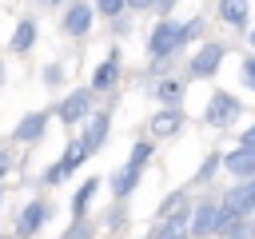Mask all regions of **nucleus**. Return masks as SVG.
<instances>
[{
    "label": "nucleus",
    "instance_id": "f257e3e1",
    "mask_svg": "<svg viewBox=\"0 0 255 239\" xmlns=\"http://www.w3.org/2000/svg\"><path fill=\"white\" fill-rule=\"evenodd\" d=\"M187 48L183 40V20H171V16H159L147 32V56L151 60H175L179 52Z\"/></svg>",
    "mask_w": 255,
    "mask_h": 239
},
{
    "label": "nucleus",
    "instance_id": "f03ea898",
    "mask_svg": "<svg viewBox=\"0 0 255 239\" xmlns=\"http://www.w3.org/2000/svg\"><path fill=\"white\" fill-rule=\"evenodd\" d=\"M92 112H96V92L92 88H72L52 104V120L64 123V127H80Z\"/></svg>",
    "mask_w": 255,
    "mask_h": 239
},
{
    "label": "nucleus",
    "instance_id": "7ed1b4c3",
    "mask_svg": "<svg viewBox=\"0 0 255 239\" xmlns=\"http://www.w3.org/2000/svg\"><path fill=\"white\" fill-rule=\"evenodd\" d=\"M56 215V207H52V199H44V195H32L20 211H16V219H12V235H20V239H36L44 227H48V219Z\"/></svg>",
    "mask_w": 255,
    "mask_h": 239
},
{
    "label": "nucleus",
    "instance_id": "20e7f679",
    "mask_svg": "<svg viewBox=\"0 0 255 239\" xmlns=\"http://www.w3.org/2000/svg\"><path fill=\"white\" fill-rule=\"evenodd\" d=\"M48 123H52V108H36V112H24L16 123H12V143H24V147H36L44 135H48Z\"/></svg>",
    "mask_w": 255,
    "mask_h": 239
},
{
    "label": "nucleus",
    "instance_id": "39448f33",
    "mask_svg": "<svg viewBox=\"0 0 255 239\" xmlns=\"http://www.w3.org/2000/svg\"><path fill=\"white\" fill-rule=\"evenodd\" d=\"M92 24H96L92 0H72L68 8H60V32H64L68 40H84V36L92 32Z\"/></svg>",
    "mask_w": 255,
    "mask_h": 239
},
{
    "label": "nucleus",
    "instance_id": "423d86ee",
    "mask_svg": "<svg viewBox=\"0 0 255 239\" xmlns=\"http://www.w3.org/2000/svg\"><path fill=\"white\" fill-rule=\"evenodd\" d=\"M243 116V104L231 96V92H211V100H207V108H203V123H211V127H231L235 120Z\"/></svg>",
    "mask_w": 255,
    "mask_h": 239
},
{
    "label": "nucleus",
    "instance_id": "0eeeda50",
    "mask_svg": "<svg viewBox=\"0 0 255 239\" xmlns=\"http://www.w3.org/2000/svg\"><path fill=\"white\" fill-rule=\"evenodd\" d=\"M108 135H112V104L100 108V112H92V116L80 123V143H84L88 155H96V151L108 143Z\"/></svg>",
    "mask_w": 255,
    "mask_h": 239
},
{
    "label": "nucleus",
    "instance_id": "6e6552de",
    "mask_svg": "<svg viewBox=\"0 0 255 239\" xmlns=\"http://www.w3.org/2000/svg\"><path fill=\"white\" fill-rule=\"evenodd\" d=\"M120 76H124V52H120V48H108V56L96 64V72H92L88 88H92L96 96H108V92L120 84Z\"/></svg>",
    "mask_w": 255,
    "mask_h": 239
},
{
    "label": "nucleus",
    "instance_id": "1a4fd4ad",
    "mask_svg": "<svg viewBox=\"0 0 255 239\" xmlns=\"http://www.w3.org/2000/svg\"><path fill=\"white\" fill-rule=\"evenodd\" d=\"M223 44H215V40H207V44H199V52L187 60V80H211L215 72H219V64H223Z\"/></svg>",
    "mask_w": 255,
    "mask_h": 239
},
{
    "label": "nucleus",
    "instance_id": "9d476101",
    "mask_svg": "<svg viewBox=\"0 0 255 239\" xmlns=\"http://www.w3.org/2000/svg\"><path fill=\"white\" fill-rule=\"evenodd\" d=\"M215 219H219V203H215V199H199V203L191 207L187 235H191V239H211V235H215Z\"/></svg>",
    "mask_w": 255,
    "mask_h": 239
},
{
    "label": "nucleus",
    "instance_id": "9b49d317",
    "mask_svg": "<svg viewBox=\"0 0 255 239\" xmlns=\"http://www.w3.org/2000/svg\"><path fill=\"white\" fill-rule=\"evenodd\" d=\"M36 40H40V24H36V16H20L16 28L8 32V52H12V56H28V52L36 48Z\"/></svg>",
    "mask_w": 255,
    "mask_h": 239
},
{
    "label": "nucleus",
    "instance_id": "f8f14e48",
    "mask_svg": "<svg viewBox=\"0 0 255 239\" xmlns=\"http://www.w3.org/2000/svg\"><path fill=\"white\" fill-rule=\"evenodd\" d=\"M187 223H191V203L183 199L175 211H167L163 219H155L151 239H179V235H187Z\"/></svg>",
    "mask_w": 255,
    "mask_h": 239
},
{
    "label": "nucleus",
    "instance_id": "ddd939ff",
    "mask_svg": "<svg viewBox=\"0 0 255 239\" xmlns=\"http://www.w3.org/2000/svg\"><path fill=\"white\" fill-rule=\"evenodd\" d=\"M183 108H159L151 120H147V131H151V139H171V135H179L183 131Z\"/></svg>",
    "mask_w": 255,
    "mask_h": 239
},
{
    "label": "nucleus",
    "instance_id": "4468645a",
    "mask_svg": "<svg viewBox=\"0 0 255 239\" xmlns=\"http://www.w3.org/2000/svg\"><path fill=\"white\" fill-rule=\"evenodd\" d=\"M104 183L112 187V199H128V195L143 183V167H135V163H128V159H124V163L112 171V179H104Z\"/></svg>",
    "mask_w": 255,
    "mask_h": 239
},
{
    "label": "nucleus",
    "instance_id": "2eb2a0df",
    "mask_svg": "<svg viewBox=\"0 0 255 239\" xmlns=\"http://www.w3.org/2000/svg\"><path fill=\"white\" fill-rule=\"evenodd\" d=\"M219 207H231L235 215H243V219H247V215H251V207H255V179H243V183L227 187Z\"/></svg>",
    "mask_w": 255,
    "mask_h": 239
},
{
    "label": "nucleus",
    "instance_id": "dca6fc26",
    "mask_svg": "<svg viewBox=\"0 0 255 239\" xmlns=\"http://www.w3.org/2000/svg\"><path fill=\"white\" fill-rule=\"evenodd\" d=\"M219 167L231 171L235 179H255V147H235V151L219 155Z\"/></svg>",
    "mask_w": 255,
    "mask_h": 239
},
{
    "label": "nucleus",
    "instance_id": "f3484780",
    "mask_svg": "<svg viewBox=\"0 0 255 239\" xmlns=\"http://www.w3.org/2000/svg\"><path fill=\"white\" fill-rule=\"evenodd\" d=\"M100 187H104V179H100V175H88V179L72 191V203H68L72 219H80V215H88V211H92V199L100 195Z\"/></svg>",
    "mask_w": 255,
    "mask_h": 239
},
{
    "label": "nucleus",
    "instance_id": "a211bd4d",
    "mask_svg": "<svg viewBox=\"0 0 255 239\" xmlns=\"http://www.w3.org/2000/svg\"><path fill=\"white\" fill-rule=\"evenodd\" d=\"M147 92H151V96L159 100V108H183V92H187V88H183L179 80L163 76V80H159V84H151Z\"/></svg>",
    "mask_w": 255,
    "mask_h": 239
},
{
    "label": "nucleus",
    "instance_id": "6ab92c4d",
    "mask_svg": "<svg viewBox=\"0 0 255 239\" xmlns=\"http://www.w3.org/2000/svg\"><path fill=\"white\" fill-rule=\"evenodd\" d=\"M219 20L231 24V28H247L251 4H247V0H219Z\"/></svg>",
    "mask_w": 255,
    "mask_h": 239
},
{
    "label": "nucleus",
    "instance_id": "aec40b11",
    "mask_svg": "<svg viewBox=\"0 0 255 239\" xmlns=\"http://www.w3.org/2000/svg\"><path fill=\"white\" fill-rule=\"evenodd\" d=\"M88 159H92V155L84 151V143H80V139H68V147H64V155H60V167H64V171H68V179H72Z\"/></svg>",
    "mask_w": 255,
    "mask_h": 239
},
{
    "label": "nucleus",
    "instance_id": "412c9836",
    "mask_svg": "<svg viewBox=\"0 0 255 239\" xmlns=\"http://www.w3.org/2000/svg\"><path fill=\"white\" fill-rule=\"evenodd\" d=\"M60 239H96V223H92V215H80V219H72V223L60 231Z\"/></svg>",
    "mask_w": 255,
    "mask_h": 239
},
{
    "label": "nucleus",
    "instance_id": "4be33fe9",
    "mask_svg": "<svg viewBox=\"0 0 255 239\" xmlns=\"http://www.w3.org/2000/svg\"><path fill=\"white\" fill-rule=\"evenodd\" d=\"M40 80H44V88H64V80H68V64H64V60H48L44 72H40Z\"/></svg>",
    "mask_w": 255,
    "mask_h": 239
},
{
    "label": "nucleus",
    "instance_id": "5701e85b",
    "mask_svg": "<svg viewBox=\"0 0 255 239\" xmlns=\"http://www.w3.org/2000/svg\"><path fill=\"white\" fill-rule=\"evenodd\" d=\"M151 155H155V143H151V139H135V143H131V151H128V163L147 167V163H151Z\"/></svg>",
    "mask_w": 255,
    "mask_h": 239
},
{
    "label": "nucleus",
    "instance_id": "b1692460",
    "mask_svg": "<svg viewBox=\"0 0 255 239\" xmlns=\"http://www.w3.org/2000/svg\"><path fill=\"white\" fill-rule=\"evenodd\" d=\"M60 183H68V171L60 167V159H52V163L40 171V187H60Z\"/></svg>",
    "mask_w": 255,
    "mask_h": 239
},
{
    "label": "nucleus",
    "instance_id": "393cba45",
    "mask_svg": "<svg viewBox=\"0 0 255 239\" xmlns=\"http://www.w3.org/2000/svg\"><path fill=\"white\" fill-rule=\"evenodd\" d=\"M92 8H96V16L116 20V16H124V12H128V0H92Z\"/></svg>",
    "mask_w": 255,
    "mask_h": 239
},
{
    "label": "nucleus",
    "instance_id": "a878e982",
    "mask_svg": "<svg viewBox=\"0 0 255 239\" xmlns=\"http://www.w3.org/2000/svg\"><path fill=\"white\" fill-rule=\"evenodd\" d=\"M215 171H219V151H211V155L199 163V171L191 175V183H211V175H215Z\"/></svg>",
    "mask_w": 255,
    "mask_h": 239
},
{
    "label": "nucleus",
    "instance_id": "bb28decb",
    "mask_svg": "<svg viewBox=\"0 0 255 239\" xmlns=\"http://www.w3.org/2000/svg\"><path fill=\"white\" fill-rule=\"evenodd\" d=\"M183 199H187V191H183V187H179V191H171V195H167V199H163V203L155 207V219H163L167 211H175V207H179Z\"/></svg>",
    "mask_w": 255,
    "mask_h": 239
},
{
    "label": "nucleus",
    "instance_id": "cd10ccee",
    "mask_svg": "<svg viewBox=\"0 0 255 239\" xmlns=\"http://www.w3.org/2000/svg\"><path fill=\"white\" fill-rule=\"evenodd\" d=\"M239 80H243V88L255 92V56H243V64H239Z\"/></svg>",
    "mask_w": 255,
    "mask_h": 239
},
{
    "label": "nucleus",
    "instance_id": "c85d7f7f",
    "mask_svg": "<svg viewBox=\"0 0 255 239\" xmlns=\"http://www.w3.org/2000/svg\"><path fill=\"white\" fill-rule=\"evenodd\" d=\"M124 219H128V211H124V199H116V207L108 211V231H120V227H124Z\"/></svg>",
    "mask_w": 255,
    "mask_h": 239
},
{
    "label": "nucleus",
    "instance_id": "c756f323",
    "mask_svg": "<svg viewBox=\"0 0 255 239\" xmlns=\"http://www.w3.org/2000/svg\"><path fill=\"white\" fill-rule=\"evenodd\" d=\"M203 36V20L199 16H191V20H183V40L191 44V40H199Z\"/></svg>",
    "mask_w": 255,
    "mask_h": 239
},
{
    "label": "nucleus",
    "instance_id": "7c9ffc66",
    "mask_svg": "<svg viewBox=\"0 0 255 239\" xmlns=\"http://www.w3.org/2000/svg\"><path fill=\"white\" fill-rule=\"evenodd\" d=\"M12 167H16V155H12L8 147H0V183L12 175Z\"/></svg>",
    "mask_w": 255,
    "mask_h": 239
},
{
    "label": "nucleus",
    "instance_id": "2f4dec72",
    "mask_svg": "<svg viewBox=\"0 0 255 239\" xmlns=\"http://www.w3.org/2000/svg\"><path fill=\"white\" fill-rule=\"evenodd\" d=\"M108 24H112V32H116V36L131 32V20H128V12H124V16H116V20H108Z\"/></svg>",
    "mask_w": 255,
    "mask_h": 239
},
{
    "label": "nucleus",
    "instance_id": "473e14b6",
    "mask_svg": "<svg viewBox=\"0 0 255 239\" xmlns=\"http://www.w3.org/2000/svg\"><path fill=\"white\" fill-rule=\"evenodd\" d=\"M239 147H255V123H247V127H243V135H239Z\"/></svg>",
    "mask_w": 255,
    "mask_h": 239
},
{
    "label": "nucleus",
    "instance_id": "72a5a7b5",
    "mask_svg": "<svg viewBox=\"0 0 255 239\" xmlns=\"http://www.w3.org/2000/svg\"><path fill=\"white\" fill-rule=\"evenodd\" d=\"M155 0H128V12H151Z\"/></svg>",
    "mask_w": 255,
    "mask_h": 239
},
{
    "label": "nucleus",
    "instance_id": "f704fd0d",
    "mask_svg": "<svg viewBox=\"0 0 255 239\" xmlns=\"http://www.w3.org/2000/svg\"><path fill=\"white\" fill-rule=\"evenodd\" d=\"M171 8H175V0H155V8H151V12H155V16H167Z\"/></svg>",
    "mask_w": 255,
    "mask_h": 239
},
{
    "label": "nucleus",
    "instance_id": "c9c22d12",
    "mask_svg": "<svg viewBox=\"0 0 255 239\" xmlns=\"http://www.w3.org/2000/svg\"><path fill=\"white\" fill-rule=\"evenodd\" d=\"M36 4H40V8H68L72 0H36Z\"/></svg>",
    "mask_w": 255,
    "mask_h": 239
},
{
    "label": "nucleus",
    "instance_id": "e433bc0d",
    "mask_svg": "<svg viewBox=\"0 0 255 239\" xmlns=\"http://www.w3.org/2000/svg\"><path fill=\"white\" fill-rule=\"evenodd\" d=\"M4 84H8V60L0 56V92H4Z\"/></svg>",
    "mask_w": 255,
    "mask_h": 239
},
{
    "label": "nucleus",
    "instance_id": "4c0bfd02",
    "mask_svg": "<svg viewBox=\"0 0 255 239\" xmlns=\"http://www.w3.org/2000/svg\"><path fill=\"white\" fill-rule=\"evenodd\" d=\"M0 239H20V235H12V231H4V235H0Z\"/></svg>",
    "mask_w": 255,
    "mask_h": 239
},
{
    "label": "nucleus",
    "instance_id": "58836bf2",
    "mask_svg": "<svg viewBox=\"0 0 255 239\" xmlns=\"http://www.w3.org/2000/svg\"><path fill=\"white\" fill-rule=\"evenodd\" d=\"M0 211H4V183H0Z\"/></svg>",
    "mask_w": 255,
    "mask_h": 239
},
{
    "label": "nucleus",
    "instance_id": "ea45409f",
    "mask_svg": "<svg viewBox=\"0 0 255 239\" xmlns=\"http://www.w3.org/2000/svg\"><path fill=\"white\" fill-rule=\"evenodd\" d=\"M247 219H251V223H255V207H251V215H247Z\"/></svg>",
    "mask_w": 255,
    "mask_h": 239
},
{
    "label": "nucleus",
    "instance_id": "a19ab883",
    "mask_svg": "<svg viewBox=\"0 0 255 239\" xmlns=\"http://www.w3.org/2000/svg\"><path fill=\"white\" fill-rule=\"evenodd\" d=\"M251 48H255V28H251Z\"/></svg>",
    "mask_w": 255,
    "mask_h": 239
},
{
    "label": "nucleus",
    "instance_id": "79ce46f5",
    "mask_svg": "<svg viewBox=\"0 0 255 239\" xmlns=\"http://www.w3.org/2000/svg\"><path fill=\"white\" fill-rule=\"evenodd\" d=\"M179 239H191V235H179Z\"/></svg>",
    "mask_w": 255,
    "mask_h": 239
},
{
    "label": "nucleus",
    "instance_id": "37998d69",
    "mask_svg": "<svg viewBox=\"0 0 255 239\" xmlns=\"http://www.w3.org/2000/svg\"><path fill=\"white\" fill-rule=\"evenodd\" d=\"M147 239H151V235H147Z\"/></svg>",
    "mask_w": 255,
    "mask_h": 239
}]
</instances>
